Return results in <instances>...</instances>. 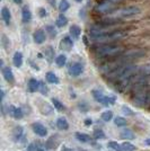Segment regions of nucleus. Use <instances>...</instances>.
<instances>
[{"instance_id":"f257e3e1","label":"nucleus","mask_w":150,"mask_h":151,"mask_svg":"<svg viewBox=\"0 0 150 151\" xmlns=\"http://www.w3.org/2000/svg\"><path fill=\"white\" fill-rule=\"evenodd\" d=\"M128 50L124 45L120 43H111V44H100L93 49V54L97 60H111L120 57Z\"/></svg>"},{"instance_id":"f03ea898","label":"nucleus","mask_w":150,"mask_h":151,"mask_svg":"<svg viewBox=\"0 0 150 151\" xmlns=\"http://www.w3.org/2000/svg\"><path fill=\"white\" fill-rule=\"evenodd\" d=\"M128 37V32L123 31L121 28L118 29H113V31L103 33L100 35H97L95 37L89 38L94 44H111V43H119L121 41H123L124 38Z\"/></svg>"},{"instance_id":"7ed1b4c3","label":"nucleus","mask_w":150,"mask_h":151,"mask_svg":"<svg viewBox=\"0 0 150 151\" xmlns=\"http://www.w3.org/2000/svg\"><path fill=\"white\" fill-rule=\"evenodd\" d=\"M142 13L141 8L136 5L132 6H125V7H120L118 9H115L114 12L110 14L107 16V18L115 19V20H123V19H132L136 18L137 16H139L140 14Z\"/></svg>"},{"instance_id":"20e7f679","label":"nucleus","mask_w":150,"mask_h":151,"mask_svg":"<svg viewBox=\"0 0 150 151\" xmlns=\"http://www.w3.org/2000/svg\"><path fill=\"white\" fill-rule=\"evenodd\" d=\"M131 101L134 106L140 108H150V88L144 89L131 96Z\"/></svg>"},{"instance_id":"39448f33","label":"nucleus","mask_w":150,"mask_h":151,"mask_svg":"<svg viewBox=\"0 0 150 151\" xmlns=\"http://www.w3.org/2000/svg\"><path fill=\"white\" fill-rule=\"evenodd\" d=\"M115 10V4L111 0H100L95 5L94 12L98 15H106L108 16L110 14Z\"/></svg>"},{"instance_id":"423d86ee","label":"nucleus","mask_w":150,"mask_h":151,"mask_svg":"<svg viewBox=\"0 0 150 151\" xmlns=\"http://www.w3.org/2000/svg\"><path fill=\"white\" fill-rule=\"evenodd\" d=\"M84 71H85V67L80 62H72L70 63V65L68 67V73L72 78H77V77L81 76Z\"/></svg>"},{"instance_id":"0eeeda50","label":"nucleus","mask_w":150,"mask_h":151,"mask_svg":"<svg viewBox=\"0 0 150 151\" xmlns=\"http://www.w3.org/2000/svg\"><path fill=\"white\" fill-rule=\"evenodd\" d=\"M32 130L40 138H45L48 135V129L41 123V122H34L32 124Z\"/></svg>"},{"instance_id":"6e6552de","label":"nucleus","mask_w":150,"mask_h":151,"mask_svg":"<svg viewBox=\"0 0 150 151\" xmlns=\"http://www.w3.org/2000/svg\"><path fill=\"white\" fill-rule=\"evenodd\" d=\"M8 114L16 121L22 120L24 117V111H23V108L22 107H16L14 106V105H9L8 106Z\"/></svg>"},{"instance_id":"1a4fd4ad","label":"nucleus","mask_w":150,"mask_h":151,"mask_svg":"<svg viewBox=\"0 0 150 151\" xmlns=\"http://www.w3.org/2000/svg\"><path fill=\"white\" fill-rule=\"evenodd\" d=\"M46 40V33L44 32V29H38V31L34 32L33 34V41L35 44H43Z\"/></svg>"},{"instance_id":"9d476101","label":"nucleus","mask_w":150,"mask_h":151,"mask_svg":"<svg viewBox=\"0 0 150 151\" xmlns=\"http://www.w3.org/2000/svg\"><path fill=\"white\" fill-rule=\"evenodd\" d=\"M1 72H2V76L5 78L8 83H14L15 82V76H14V72L10 67H4L1 69Z\"/></svg>"},{"instance_id":"9b49d317","label":"nucleus","mask_w":150,"mask_h":151,"mask_svg":"<svg viewBox=\"0 0 150 151\" xmlns=\"http://www.w3.org/2000/svg\"><path fill=\"white\" fill-rule=\"evenodd\" d=\"M24 138V127L22 125H16L13 130L14 142H20Z\"/></svg>"},{"instance_id":"f8f14e48","label":"nucleus","mask_w":150,"mask_h":151,"mask_svg":"<svg viewBox=\"0 0 150 151\" xmlns=\"http://www.w3.org/2000/svg\"><path fill=\"white\" fill-rule=\"evenodd\" d=\"M1 19L5 23L6 26H9L12 23V13L8 7H2L1 8Z\"/></svg>"},{"instance_id":"ddd939ff","label":"nucleus","mask_w":150,"mask_h":151,"mask_svg":"<svg viewBox=\"0 0 150 151\" xmlns=\"http://www.w3.org/2000/svg\"><path fill=\"white\" fill-rule=\"evenodd\" d=\"M40 86H41V81L36 80L35 78H31L27 82V90L30 93H36V91H40Z\"/></svg>"},{"instance_id":"4468645a","label":"nucleus","mask_w":150,"mask_h":151,"mask_svg":"<svg viewBox=\"0 0 150 151\" xmlns=\"http://www.w3.org/2000/svg\"><path fill=\"white\" fill-rule=\"evenodd\" d=\"M32 17H33V16H32L31 9L27 6L23 7V8H22V22H23L24 24H28V23H31Z\"/></svg>"},{"instance_id":"2eb2a0df","label":"nucleus","mask_w":150,"mask_h":151,"mask_svg":"<svg viewBox=\"0 0 150 151\" xmlns=\"http://www.w3.org/2000/svg\"><path fill=\"white\" fill-rule=\"evenodd\" d=\"M92 96H93V98H94L95 101H97V103H100L103 105V103L105 101V98H106V95L104 94L102 90L100 89H93L92 90Z\"/></svg>"},{"instance_id":"dca6fc26","label":"nucleus","mask_w":150,"mask_h":151,"mask_svg":"<svg viewBox=\"0 0 150 151\" xmlns=\"http://www.w3.org/2000/svg\"><path fill=\"white\" fill-rule=\"evenodd\" d=\"M69 33H70V36L74 38V40H79V38H80V35H81V28L78 25L74 24V25L70 26Z\"/></svg>"},{"instance_id":"f3484780","label":"nucleus","mask_w":150,"mask_h":151,"mask_svg":"<svg viewBox=\"0 0 150 151\" xmlns=\"http://www.w3.org/2000/svg\"><path fill=\"white\" fill-rule=\"evenodd\" d=\"M56 125L60 131H67L69 129V122L66 117L61 116V117H59V119L56 120Z\"/></svg>"},{"instance_id":"a211bd4d","label":"nucleus","mask_w":150,"mask_h":151,"mask_svg":"<svg viewBox=\"0 0 150 151\" xmlns=\"http://www.w3.org/2000/svg\"><path fill=\"white\" fill-rule=\"evenodd\" d=\"M23 62H24V57H23V53L22 52H15L13 57V64L16 67V68H20L23 65Z\"/></svg>"},{"instance_id":"6ab92c4d","label":"nucleus","mask_w":150,"mask_h":151,"mask_svg":"<svg viewBox=\"0 0 150 151\" xmlns=\"http://www.w3.org/2000/svg\"><path fill=\"white\" fill-rule=\"evenodd\" d=\"M45 79H46V81L51 83V85H59L60 83V79H59V77L54 73V72H52V71H49V72H46V75H45Z\"/></svg>"},{"instance_id":"aec40b11","label":"nucleus","mask_w":150,"mask_h":151,"mask_svg":"<svg viewBox=\"0 0 150 151\" xmlns=\"http://www.w3.org/2000/svg\"><path fill=\"white\" fill-rule=\"evenodd\" d=\"M138 75L140 76V77L150 79V62L146 63L144 65H140V70H139V73Z\"/></svg>"},{"instance_id":"412c9836","label":"nucleus","mask_w":150,"mask_h":151,"mask_svg":"<svg viewBox=\"0 0 150 151\" xmlns=\"http://www.w3.org/2000/svg\"><path fill=\"white\" fill-rule=\"evenodd\" d=\"M120 137H121V139H123V140L130 141V140H134V139H136V134H134V132H133L132 130H130V129H125V130H123V131L121 132Z\"/></svg>"},{"instance_id":"4be33fe9","label":"nucleus","mask_w":150,"mask_h":151,"mask_svg":"<svg viewBox=\"0 0 150 151\" xmlns=\"http://www.w3.org/2000/svg\"><path fill=\"white\" fill-rule=\"evenodd\" d=\"M75 137H76V139H77V141H79V142H81V143H87V142H90V141H92L90 135H88L86 133L76 132Z\"/></svg>"},{"instance_id":"5701e85b","label":"nucleus","mask_w":150,"mask_h":151,"mask_svg":"<svg viewBox=\"0 0 150 151\" xmlns=\"http://www.w3.org/2000/svg\"><path fill=\"white\" fill-rule=\"evenodd\" d=\"M56 27H59V28H62L64 26H67L68 25V18H67L63 14H60L56 20Z\"/></svg>"},{"instance_id":"b1692460","label":"nucleus","mask_w":150,"mask_h":151,"mask_svg":"<svg viewBox=\"0 0 150 151\" xmlns=\"http://www.w3.org/2000/svg\"><path fill=\"white\" fill-rule=\"evenodd\" d=\"M67 61H68V58H67L66 54H60V55H58V57L56 58V60H54V62H56V64L59 68L64 67V65L67 64Z\"/></svg>"},{"instance_id":"393cba45","label":"nucleus","mask_w":150,"mask_h":151,"mask_svg":"<svg viewBox=\"0 0 150 151\" xmlns=\"http://www.w3.org/2000/svg\"><path fill=\"white\" fill-rule=\"evenodd\" d=\"M44 57L48 59L49 62H51L52 60H54V50H53L52 46H48L44 50Z\"/></svg>"},{"instance_id":"a878e982","label":"nucleus","mask_w":150,"mask_h":151,"mask_svg":"<svg viewBox=\"0 0 150 151\" xmlns=\"http://www.w3.org/2000/svg\"><path fill=\"white\" fill-rule=\"evenodd\" d=\"M62 44L67 47V50H70L74 47V38L71 37L70 35H67L62 38Z\"/></svg>"},{"instance_id":"bb28decb","label":"nucleus","mask_w":150,"mask_h":151,"mask_svg":"<svg viewBox=\"0 0 150 151\" xmlns=\"http://www.w3.org/2000/svg\"><path fill=\"white\" fill-rule=\"evenodd\" d=\"M69 8H70V4H69L68 0H61L60 1V4H59V10H60V13L63 14L66 13V12H68Z\"/></svg>"},{"instance_id":"cd10ccee","label":"nucleus","mask_w":150,"mask_h":151,"mask_svg":"<svg viewBox=\"0 0 150 151\" xmlns=\"http://www.w3.org/2000/svg\"><path fill=\"white\" fill-rule=\"evenodd\" d=\"M114 124L118 127H123V126H126L128 121H126V119L122 117V116H118V117L114 119Z\"/></svg>"},{"instance_id":"c85d7f7f","label":"nucleus","mask_w":150,"mask_h":151,"mask_svg":"<svg viewBox=\"0 0 150 151\" xmlns=\"http://www.w3.org/2000/svg\"><path fill=\"white\" fill-rule=\"evenodd\" d=\"M107 148L114 151H122V145L118 143L116 141H110L107 143Z\"/></svg>"},{"instance_id":"c756f323","label":"nucleus","mask_w":150,"mask_h":151,"mask_svg":"<svg viewBox=\"0 0 150 151\" xmlns=\"http://www.w3.org/2000/svg\"><path fill=\"white\" fill-rule=\"evenodd\" d=\"M52 104H53V107L56 108V111H59V112H62V111H64V108H66L64 105L58 98H52Z\"/></svg>"},{"instance_id":"7c9ffc66","label":"nucleus","mask_w":150,"mask_h":151,"mask_svg":"<svg viewBox=\"0 0 150 151\" xmlns=\"http://www.w3.org/2000/svg\"><path fill=\"white\" fill-rule=\"evenodd\" d=\"M116 103V97L115 96H106V98H105V101L103 103V106H112Z\"/></svg>"},{"instance_id":"2f4dec72","label":"nucleus","mask_w":150,"mask_h":151,"mask_svg":"<svg viewBox=\"0 0 150 151\" xmlns=\"http://www.w3.org/2000/svg\"><path fill=\"white\" fill-rule=\"evenodd\" d=\"M1 45H2V47L5 50H10V41H9V38L7 37L5 34L1 35Z\"/></svg>"},{"instance_id":"473e14b6","label":"nucleus","mask_w":150,"mask_h":151,"mask_svg":"<svg viewBox=\"0 0 150 151\" xmlns=\"http://www.w3.org/2000/svg\"><path fill=\"white\" fill-rule=\"evenodd\" d=\"M100 119H102V121H104V122H110L113 119V112L112 111H105V112H103L102 115H100Z\"/></svg>"},{"instance_id":"72a5a7b5","label":"nucleus","mask_w":150,"mask_h":151,"mask_svg":"<svg viewBox=\"0 0 150 151\" xmlns=\"http://www.w3.org/2000/svg\"><path fill=\"white\" fill-rule=\"evenodd\" d=\"M89 105H88V103L86 101H81L79 104H78V109L81 112V113H87L88 111H89Z\"/></svg>"},{"instance_id":"f704fd0d","label":"nucleus","mask_w":150,"mask_h":151,"mask_svg":"<svg viewBox=\"0 0 150 151\" xmlns=\"http://www.w3.org/2000/svg\"><path fill=\"white\" fill-rule=\"evenodd\" d=\"M45 33L50 35V37H56V29L53 25H48L45 27Z\"/></svg>"},{"instance_id":"c9c22d12","label":"nucleus","mask_w":150,"mask_h":151,"mask_svg":"<svg viewBox=\"0 0 150 151\" xmlns=\"http://www.w3.org/2000/svg\"><path fill=\"white\" fill-rule=\"evenodd\" d=\"M134 150H137V147L133 145L132 143H130V142H124L122 145V151H134Z\"/></svg>"},{"instance_id":"e433bc0d","label":"nucleus","mask_w":150,"mask_h":151,"mask_svg":"<svg viewBox=\"0 0 150 151\" xmlns=\"http://www.w3.org/2000/svg\"><path fill=\"white\" fill-rule=\"evenodd\" d=\"M56 140H54V137H52V138H50L48 141H46V143H45V149H49V150H51V149H54L56 147V142H54Z\"/></svg>"},{"instance_id":"4c0bfd02","label":"nucleus","mask_w":150,"mask_h":151,"mask_svg":"<svg viewBox=\"0 0 150 151\" xmlns=\"http://www.w3.org/2000/svg\"><path fill=\"white\" fill-rule=\"evenodd\" d=\"M93 137L95 140H102V139H105V133L103 130H95Z\"/></svg>"},{"instance_id":"58836bf2","label":"nucleus","mask_w":150,"mask_h":151,"mask_svg":"<svg viewBox=\"0 0 150 151\" xmlns=\"http://www.w3.org/2000/svg\"><path fill=\"white\" fill-rule=\"evenodd\" d=\"M121 111H122V113L124 114V115H126V116H133V115H134V112L132 111L130 107L126 106V105H123L122 108H121Z\"/></svg>"},{"instance_id":"ea45409f","label":"nucleus","mask_w":150,"mask_h":151,"mask_svg":"<svg viewBox=\"0 0 150 151\" xmlns=\"http://www.w3.org/2000/svg\"><path fill=\"white\" fill-rule=\"evenodd\" d=\"M52 112H53V107L50 106L49 104H44V108L42 109V113L44 115H51Z\"/></svg>"},{"instance_id":"a19ab883","label":"nucleus","mask_w":150,"mask_h":151,"mask_svg":"<svg viewBox=\"0 0 150 151\" xmlns=\"http://www.w3.org/2000/svg\"><path fill=\"white\" fill-rule=\"evenodd\" d=\"M40 91H41V94H42V95H48V93H49V88H48V86H46L43 81H41Z\"/></svg>"},{"instance_id":"79ce46f5","label":"nucleus","mask_w":150,"mask_h":151,"mask_svg":"<svg viewBox=\"0 0 150 151\" xmlns=\"http://www.w3.org/2000/svg\"><path fill=\"white\" fill-rule=\"evenodd\" d=\"M38 16L41 17V18H44V17H46L48 16V13H46V9L43 8V7H41V8H38Z\"/></svg>"},{"instance_id":"37998d69","label":"nucleus","mask_w":150,"mask_h":151,"mask_svg":"<svg viewBox=\"0 0 150 151\" xmlns=\"http://www.w3.org/2000/svg\"><path fill=\"white\" fill-rule=\"evenodd\" d=\"M38 148H35V145L34 143H31V145L27 147V150L26 151H36Z\"/></svg>"},{"instance_id":"c03bdc74","label":"nucleus","mask_w":150,"mask_h":151,"mask_svg":"<svg viewBox=\"0 0 150 151\" xmlns=\"http://www.w3.org/2000/svg\"><path fill=\"white\" fill-rule=\"evenodd\" d=\"M84 123H85L86 126H90V125H93V120H92V119H86V120L84 121Z\"/></svg>"},{"instance_id":"a18cd8bd","label":"nucleus","mask_w":150,"mask_h":151,"mask_svg":"<svg viewBox=\"0 0 150 151\" xmlns=\"http://www.w3.org/2000/svg\"><path fill=\"white\" fill-rule=\"evenodd\" d=\"M61 151H74V149L72 148H69L67 145H62L61 147Z\"/></svg>"},{"instance_id":"49530a36","label":"nucleus","mask_w":150,"mask_h":151,"mask_svg":"<svg viewBox=\"0 0 150 151\" xmlns=\"http://www.w3.org/2000/svg\"><path fill=\"white\" fill-rule=\"evenodd\" d=\"M144 145H147V147H150V138H147L144 141Z\"/></svg>"},{"instance_id":"de8ad7c7","label":"nucleus","mask_w":150,"mask_h":151,"mask_svg":"<svg viewBox=\"0 0 150 151\" xmlns=\"http://www.w3.org/2000/svg\"><path fill=\"white\" fill-rule=\"evenodd\" d=\"M30 63H31L32 68H33V69H34V70H40V68H38V65H36V64H35V63H33V62H32V61H31V62H30Z\"/></svg>"},{"instance_id":"09e8293b","label":"nucleus","mask_w":150,"mask_h":151,"mask_svg":"<svg viewBox=\"0 0 150 151\" xmlns=\"http://www.w3.org/2000/svg\"><path fill=\"white\" fill-rule=\"evenodd\" d=\"M52 7H56V0H48Z\"/></svg>"},{"instance_id":"8fccbe9b","label":"nucleus","mask_w":150,"mask_h":151,"mask_svg":"<svg viewBox=\"0 0 150 151\" xmlns=\"http://www.w3.org/2000/svg\"><path fill=\"white\" fill-rule=\"evenodd\" d=\"M16 5H22L23 4V0H13Z\"/></svg>"},{"instance_id":"3c124183","label":"nucleus","mask_w":150,"mask_h":151,"mask_svg":"<svg viewBox=\"0 0 150 151\" xmlns=\"http://www.w3.org/2000/svg\"><path fill=\"white\" fill-rule=\"evenodd\" d=\"M36 151H45V149H43V148H38Z\"/></svg>"}]
</instances>
